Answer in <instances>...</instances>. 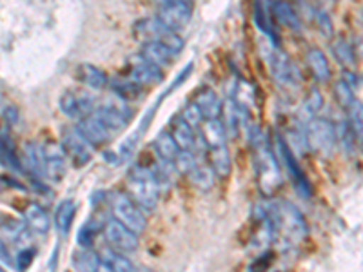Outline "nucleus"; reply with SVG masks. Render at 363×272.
<instances>
[{
    "mask_svg": "<svg viewBox=\"0 0 363 272\" xmlns=\"http://www.w3.org/2000/svg\"><path fill=\"white\" fill-rule=\"evenodd\" d=\"M95 115L109 131L116 132L128 128L133 113L125 106L124 100H118V102H106L102 106H99L95 109Z\"/></svg>",
    "mask_w": 363,
    "mask_h": 272,
    "instance_id": "f8f14e48",
    "label": "nucleus"
},
{
    "mask_svg": "<svg viewBox=\"0 0 363 272\" xmlns=\"http://www.w3.org/2000/svg\"><path fill=\"white\" fill-rule=\"evenodd\" d=\"M71 261H73V268L77 272H109L100 260V254L89 251V249H80L74 252Z\"/></svg>",
    "mask_w": 363,
    "mask_h": 272,
    "instance_id": "5701e85b",
    "label": "nucleus"
},
{
    "mask_svg": "<svg viewBox=\"0 0 363 272\" xmlns=\"http://www.w3.org/2000/svg\"><path fill=\"white\" fill-rule=\"evenodd\" d=\"M33 256H35L33 249H22V252L18 254V258H17L18 271H26V268L31 265V261H33Z\"/></svg>",
    "mask_w": 363,
    "mask_h": 272,
    "instance_id": "a19ab883",
    "label": "nucleus"
},
{
    "mask_svg": "<svg viewBox=\"0 0 363 272\" xmlns=\"http://www.w3.org/2000/svg\"><path fill=\"white\" fill-rule=\"evenodd\" d=\"M135 37L142 40V44L147 42H157V44L165 45L173 55H178L184 50V38L169 29L167 26L162 24L157 17L142 18L135 24Z\"/></svg>",
    "mask_w": 363,
    "mask_h": 272,
    "instance_id": "20e7f679",
    "label": "nucleus"
},
{
    "mask_svg": "<svg viewBox=\"0 0 363 272\" xmlns=\"http://www.w3.org/2000/svg\"><path fill=\"white\" fill-rule=\"evenodd\" d=\"M140 57L147 62H151L153 66L160 67H167L171 64V58L174 57L165 45L157 44V42H147V44H142V50H140Z\"/></svg>",
    "mask_w": 363,
    "mask_h": 272,
    "instance_id": "393cba45",
    "label": "nucleus"
},
{
    "mask_svg": "<svg viewBox=\"0 0 363 272\" xmlns=\"http://www.w3.org/2000/svg\"><path fill=\"white\" fill-rule=\"evenodd\" d=\"M209 167L213 169L215 176L218 178H227L231 174L233 169V162H231V153L227 145H222V147L209 149Z\"/></svg>",
    "mask_w": 363,
    "mask_h": 272,
    "instance_id": "bb28decb",
    "label": "nucleus"
},
{
    "mask_svg": "<svg viewBox=\"0 0 363 272\" xmlns=\"http://www.w3.org/2000/svg\"><path fill=\"white\" fill-rule=\"evenodd\" d=\"M307 66H309L311 73L318 82H329L330 80V66L327 60L325 53L318 47H311L306 55Z\"/></svg>",
    "mask_w": 363,
    "mask_h": 272,
    "instance_id": "b1692460",
    "label": "nucleus"
},
{
    "mask_svg": "<svg viewBox=\"0 0 363 272\" xmlns=\"http://www.w3.org/2000/svg\"><path fill=\"white\" fill-rule=\"evenodd\" d=\"M314 21H316L318 28L325 37H333V22H330L329 15L325 11H314Z\"/></svg>",
    "mask_w": 363,
    "mask_h": 272,
    "instance_id": "ea45409f",
    "label": "nucleus"
},
{
    "mask_svg": "<svg viewBox=\"0 0 363 272\" xmlns=\"http://www.w3.org/2000/svg\"><path fill=\"white\" fill-rule=\"evenodd\" d=\"M24 222L26 225H28L33 232H37V234L44 236L50 232V216H48V212H45L38 203H29V205L26 207Z\"/></svg>",
    "mask_w": 363,
    "mask_h": 272,
    "instance_id": "412c9836",
    "label": "nucleus"
},
{
    "mask_svg": "<svg viewBox=\"0 0 363 272\" xmlns=\"http://www.w3.org/2000/svg\"><path fill=\"white\" fill-rule=\"evenodd\" d=\"M171 136L174 138L177 145L180 147V151H187V153H193L194 149V129L187 124L186 120L182 118V116H177L171 122V129H169Z\"/></svg>",
    "mask_w": 363,
    "mask_h": 272,
    "instance_id": "aec40b11",
    "label": "nucleus"
},
{
    "mask_svg": "<svg viewBox=\"0 0 363 272\" xmlns=\"http://www.w3.org/2000/svg\"><path fill=\"white\" fill-rule=\"evenodd\" d=\"M335 96L336 100H338V103L342 106V108H349L352 102H354V91H352V86L349 82H347L345 79L338 80L335 86Z\"/></svg>",
    "mask_w": 363,
    "mask_h": 272,
    "instance_id": "c9c22d12",
    "label": "nucleus"
},
{
    "mask_svg": "<svg viewBox=\"0 0 363 272\" xmlns=\"http://www.w3.org/2000/svg\"><path fill=\"white\" fill-rule=\"evenodd\" d=\"M74 215H77V205H74L73 200L67 198L58 203L57 210H55V227L62 236H67V232H69Z\"/></svg>",
    "mask_w": 363,
    "mask_h": 272,
    "instance_id": "c756f323",
    "label": "nucleus"
},
{
    "mask_svg": "<svg viewBox=\"0 0 363 272\" xmlns=\"http://www.w3.org/2000/svg\"><path fill=\"white\" fill-rule=\"evenodd\" d=\"M60 111L73 120H84L86 116L93 115L96 109L95 96L91 95L87 89H67L60 96Z\"/></svg>",
    "mask_w": 363,
    "mask_h": 272,
    "instance_id": "6e6552de",
    "label": "nucleus"
},
{
    "mask_svg": "<svg viewBox=\"0 0 363 272\" xmlns=\"http://www.w3.org/2000/svg\"><path fill=\"white\" fill-rule=\"evenodd\" d=\"M77 79L93 91L106 89L109 84L108 74L104 73L99 66H93V64H80L77 67Z\"/></svg>",
    "mask_w": 363,
    "mask_h": 272,
    "instance_id": "6ab92c4d",
    "label": "nucleus"
},
{
    "mask_svg": "<svg viewBox=\"0 0 363 272\" xmlns=\"http://www.w3.org/2000/svg\"><path fill=\"white\" fill-rule=\"evenodd\" d=\"M193 103L196 106L200 115H202L203 122H207V120H218L220 115H222V100H220V96L216 95L211 87H202V89L194 95Z\"/></svg>",
    "mask_w": 363,
    "mask_h": 272,
    "instance_id": "f3484780",
    "label": "nucleus"
},
{
    "mask_svg": "<svg viewBox=\"0 0 363 272\" xmlns=\"http://www.w3.org/2000/svg\"><path fill=\"white\" fill-rule=\"evenodd\" d=\"M24 169L35 174L37 178H45L44 169V147L37 144V142H28L22 147V158H21Z\"/></svg>",
    "mask_w": 363,
    "mask_h": 272,
    "instance_id": "a211bd4d",
    "label": "nucleus"
},
{
    "mask_svg": "<svg viewBox=\"0 0 363 272\" xmlns=\"http://www.w3.org/2000/svg\"><path fill=\"white\" fill-rule=\"evenodd\" d=\"M347 128L351 131L354 142L363 144V103L359 100H354L347 108Z\"/></svg>",
    "mask_w": 363,
    "mask_h": 272,
    "instance_id": "7c9ffc66",
    "label": "nucleus"
},
{
    "mask_svg": "<svg viewBox=\"0 0 363 272\" xmlns=\"http://www.w3.org/2000/svg\"><path fill=\"white\" fill-rule=\"evenodd\" d=\"M271 8L265 4H256V9H255V21H256V26L264 31L265 35H267L269 40H277V35H274V28H272L271 24Z\"/></svg>",
    "mask_w": 363,
    "mask_h": 272,
    "instance_id": "72a5a7b5",
    "label": "nucleus"
},
{
    "mask_svg": "<svg viewBox=\"0 0 363 272\" xmlns=\"http://www.w3.org/2000/svg\"><path fill=\"white\" fill-rule=\"evenodd\" d=\"M194 6L189 0H167L158 6V21L173 31L186 28L193 18Z\"/></svg>",
    "mask_w": 363,
    "mask_h": 272,
    "instance_id": "1a4fd4ad",
    "label": "nucleus"
},
{
    "mask_svg": "<svg viewBox=\"0 0 363 272\" xmlns=\"http://www.w3.org/2000/svg\"><path fill=\"white\" fill-rule=\"evenodd\" d=\"M307 145L320 154H330L336 147V128L325 118H313L306 129Z\"/></svg>",
    "mask_w": 363,
    "mask_h": 272,
    "instance_id": "423d86ee",
    "label": "nucleus"
},
{
    "mask_svg": "<svg viewBox=\"0 0 363 272\" xmlns=\"http://www.w3.org/2000/svg\"><path fill=\"white\" fill-rule=\"evenodd\" d=\"M202 138L207 149H216L227 145V132L222 120H207L202 124Z\"/></svg>",
    "mask_w": 363,
    "mask_h": 272,
    "instance_id": "a878e982",
    "label": "nucleus"
},
{
    "mask_svg": "<svg viewBox=\"0 0 363 272\" xmlns=\"http://www.w3.org/2000/svg\"><path fill=\"white\" fill-rule=\"evenodd\" d=\"M199 160L193 157V153H187V151H180L178 158L174 160V167H177L178 173H184V174H189L191 171L196 167Z\"/></svg>",
    "mask_w": 363,
    "mask_h": 272,
    "instance_id": "4c0bfd02",
    "label": "nucleus"
},
{
    "mask_svg": "<svg viewBox=\"0 0 363 272\" xmlns=\"http://www.w3.org/2000/svg\"><path fill=\"white\" fill-rule=\"evenodd\" d=\"M104 236L108 239V244L111 245L113 251H118L122 254H128L138 249V236L131 232L128 227L118 223L116 220L106 223L104 227Z\"/></svg>",
    "mask_w": 363,
    "mask_h": 272,
    "instance_id": "ddd939ff",
    "label": "nucleus"
},
{
    "mask_svg": "<svg viewBox=\"0 0 363 272\" xmlns=\"http://www.w3.org/2000/svg\"><path fill=\"white\" fill-rule=\"evenodd\" d=\"M62 149L74 165L84 167L93 158V145L84 138L77 128H67L62 132Z\"/></svg>",
    "mask_w": 363,
    "mask_h": 272,
    "instance_id": "9d476101",
    "label": "nucleus"
},
{
    "mask_svg": "<svg viewBox=\"0 0 363 272\" xmlns=\"http://www.w3.org/2000/svg\"><path fill=\"white\" fill-rule=\"evenodd\" d=\"M160 186L155 176L153 169L147 167H140L135 165L128 174V196L140 207L142 210H151L157 209L158 198H160Z\"/></svg>",
    "mask_w": 363,
    "mask_h": 272,
    "instance_id": "7ed1b4c3",
    "label": "nucleus"
},
{
    "mask_svg": "<svg viewBox=\"0 0 363 272\" xmlns=\"http://www.w3.org/2000/svg\"><path fill=\"white\" fill-rule=\"evenodd\" d=\"M113 89H115L116 95H120V98L124 100L125 98H133L140 93V86L136 82H133L131 79H125V80H116L113 82Z\"/></svg>",
    "mask_w": 363,
    "mask_h": 272,
    "instance_id": "e433bc0d",
    "label": "nucleus"
},
{
    "mask_svg": "<svg viewBox=\"0 0 363 272\" xmlns=\"http://www.w3.org/2000/svg\"><path fill=\"white\" fill-rule=\"evenodd\" d=\"M330 51L335 55V58L342 64L343 67H354L356 64V57H354V50H352V45L345 40V38H336L330 45Z\"/></svg>",
    "mask_w": 363,
    "mask_h": 272,
    "instance_id": "473e14b6",
    "label": "nucleus"
},
{
    "mask_svg": "<svg viewBox=\"0 0 363 272\" xmlns=\"http://www.w3.org/2000/svg\"><path fill=\"white\" fill-rule=\"evenodd\" d=\"M277 147L278 154H280L281 160H284V165L287 167V173H289L291 180H293L294 187H296V193L300 194L301 198H309L311 194H313V187H311L309 180H307V176L303 174L301 167L298 165L296 154L287 147V144H285L281 136H277Z\"/></svg>",
    "mask_w": 363,
    "mask_h": 272,
    "instance_id": "9b49d317",
    "label": "nucleus"
},
{
    "mask_svg": "<svg viewBox=\"0 0 363 272\" xmlns=\"http://www.w3.org/2000/svg\"><path fill=\"white\" fill-rule=\"evenodd\" d=\"M0 264L8 265V267H13V265H15L11 252H9L8 245L4 244V239L2 238H0Z\"/></svg>",
    "mask_w": 363,
    "mask_h": 272,
    "instance_id": "79ce46f5",
    "label": "nucleus"
},
{
    "mask_svg": "<svg viewBox=\"0 0 363 272\" xmlns=\"http://www.w3.org/2000/svg\"><path fill=\"white\" fill-rule=\"evenodd\" d=\"M2 186H4V183H2V180H0V191H2Z\"/></svg>",
    "mask_w": 363,
    "mask_h": 272,
    "instance_id": "a18cd8bd",
    "label": "nucleus"
},
{
    "mask_svg": "<svg viewBox=\"0 0 363 272\" xmlns=\"http://www.w3.org/2000/svg\"><path fill=\"white\" fill-rule=\"evenodd\" d=\"M272 76L280 86H296L300 84V71L285 51L278 50L277 45L269 40V53L265 55Z\"/></svg>",
    "mask_w": 363,
    "mask_h": 272,
    "instance_id": "0eeeda50",
    "label": "nucleus"
},
{
    "mask_svg": "<svg viewBox=\"0 0 363 272\" xmlns=\"http://www.w3.org/2000/svg\"><path fill=\"white\" fill-rule=\"evenodd\" d=\"M269 8H271L272 17L277 18L280 24H284L285 28H289L291 31L300 33L301 31L300 15H298V11L293 8V6L287 4V2H272V4H269Z\"/></svg>",
    "mask_w": 363,
    "mask_h": 272,
    "instance_id": "4be33fe9",
    "label": "nucleus"
},
{
    "mask_svg": "<svg viewBox=\"0 0 363 272\" xmlns=\"http://www.w3.org/2000/svg\"><path fill=\"white\" fill-rule=\"evenodd\" d=\"M111 210L113 216L118 223L128 227L129 231L136 236L147 229V220H145L144 210L136 205L125 193H115L111 196Z\"/></svg>",
    "mask_w": 363,
    "mask_h": 272,
    "instance_id": "39448f33",
    "label": "nucleus"
},
{
    "mask_svg": "<svg viewBox=\"0 0 363 272\" xmlns=\"http://www.w3.org/2000/svg\"><path fill=\"white\" fill-rule=\"evenodd\" d=\"M0 272H6V271H4V268H2V267H0Z\"/></svg>",
    "mask_w": 363,
    "mask_h": 272,
    "instance_id": "49530a36",
    "label": "nucleus"
},
{
    "mask_svg": "<svg viewBox=\"0 0 363 272\" xmlns=\"http://www.w3.org/2000/svg\"><path fill=\"white\" fill-rule=\"evenodd\" d=\"M155 151H157L160 160L165 162V164H174V160L180 154V147L177 145V142H174L169 131H162L155 138Z\"/></svg>",
    "mask_w": 363,
    "mask_h": 272,
    "instance_id": "cd10ccee",
    "label": "nucleus"
},
{
    "mask_svg": "<svg viewBox=\"0 0 363 272\" xmlns=\"http://www.w3.org/2000/svg\"><path fill=\"white\" fill-rule=\"evenodd\" d=\"M129 79L136 82L138 86H158L164 80V69L153 66L151 62L144 60L138 55L131 60V71H129Z\"/></svg>",
    "mask_w": 363,
    "mask_h": 272,
    "instance_id": "4468645a",
    "label": "nucleus"
},
{
    "mask_svg": "<svg viewBox=\"0 0 363 272\" xmlns=\"http://www.w3.org/2000/svg\"><path fill=\"white\" fill-rule=\"evenodd\" d=\"M249 144L252 149V165L258 176V186L264 194H272L281 183L280 165L260 125L249 128Z\"/></svg>",
    "mask_w": 363,
    "mask_h": 272,
    "instance_id": "f257e3e1",
    "label": "nucleus"
},
{
    "mask_svg": "<svg viewBox=\"0 0 363 272\" xmlns=\"http://www.w3.org/2000/svg\"><path fill=\"white\" fill-rule=\"evenodd\" d=\"M4 116H6V122H9V124H15V122L18 120L17 108H8L4 111Z\"/></svg>",
    "mask_w": 363,
    "mask_h": 272,
    "instance_id": "37998d69",
    "label": "nucleus"
},
{
    "mask_svg": "<svg viewBox=\"0 0 363 272\" xmlns=\"http://www.w3.org/2000/svg\"><path fill=\"white\" fill-rule=\"evenodd\" d=\"M187 176L193 181V186L199 187L200 191H209L215 186V173L206 164H196V167Z\"/></svg>",
    "mask_w": 363,
    "mask_h": 272,
    "instance_id": "2f4dec72",
    "label": "nucleus"
},
{
    "mask_svg": "<svg viewBox=\"0 0 363 272\" xmlns=\"http://www.w3.org/2000/svg\"><path fill=\"white\" fill-rule=\"evenodd\" d=\"M77 129H79L80 135H82L84 138H86V140L93 145V147H95V145L108 144L113 136V132L109 131V129L106 128V125H104L99 118H96L95 113L89 116H86L84 120H80L79 125H77Z\"/></svg>",
    "mask_w": 363,
    "mask_h": 272,
    "instance_id": "dca6fc26",
    "label": "nucleus"
},
{
    "mask_svg": "<svg viewBox=\"0 0 363 272\" xmlns=\"http://www.w3.org/2000/svg\"><path fill=\"white\" fill-rule=\"evenodd\" d=\"M4 106H6V98H4V95L0 93V113L4 111Z\"/></svg>",
    "mask_w": 363,
    "mask_h": 272,
    "instance_id": "c03bdc74",
    "label": "nucleus"
},
{
    "mask_svg": "<svg viewBox=\"0 0 363 272\" xmlns=\"http://www.w3.org/2000/svg\"><path fill=\"white\" fill-rule=\"evenodd\" d=\"M180 116H182V118H184V120H186L187 124H189L193 129L202 128L203 118H202V115H200V111H199V109H196V106H194L193 102H191L189 106H187V108L184 109V111H182Z\"/></svg>",
    "mask_w": 363,
    "mask_h": 272,
    "instance_id": "58836bf2",
    "label": "nucleus"
},
{
    "mask_svg": "<svg viewBox=\"0 0 363 272\" xmlns=\"http://www.w3.org/2000/svg\"><path fill=\"white\" fill-rule=\"evenodd\" d=\"M100 260L106 265L109 272H135V265L129 260L128 256L122 254L118 251H113V249H104L100 252Z\"/></svg>",
    "mask_w": 363,
    "mask_h": 272,
    "instance_id": "c85d7f7f",
    "label": "nucleus"
},
{
    "mask_svg": "<svg viewBox=\"0 0 363 272\" xmlns=\"http://www.w3.org/2000/svg\"><path fill=\"white\" fill-rule=\"evenodd\" d=\"M272 227V236L285 249L296 247L307 236V223L298 207L291 202H278L265 209Z\"/></svg>",
    "mask_w": 363,
    "mask_h": 272,
    "instance_id": "f03ea898",
    "label": "nucleus"
},
{
    "mask_svg": "<svg viewBox=\"0 0 363 272\" xmlns=\"http://www.w3.org/2000/svg\"><path fill=\"white\" fill-rule=\"evenodd\" d=\"M323 108V95L320 93L318 89H311L309 93H307L306 100H303V109H306V113L309 115V118H316V115L320 111H322Z\"/></svg>",
    "mask_w": 363,
    "mask_h": 272,
    "instance_id": "f704fd0d",
    "label": "nucleus"
},
{
    "mask_svg": "<svg viewBox=\"0 0 363 272\" xmlns=\"http://www.w3.org/2000/svg\"><path fill=\"white\" fill-rule=\"evenodd\" d=\"M66 153H64L62 145L48 144L44 147V169L45 178L51 181H60L66 176L67 164Z\"/></svg>",
    "mask_w": 363,
    "mask_h": 272,
    "instance_id": "2eb2a0df",
    "label": "nucleus"
}]
</instances>
